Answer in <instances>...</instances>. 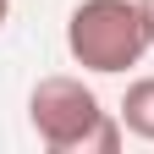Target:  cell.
<instances>
[{
  "label": "cell",
  "instance_id": "cell-1",
  "mask_svg": "<svg viewBox=\"0 0 154 154\" xmlns=\"http://www.w3.org/2000/svg\"><path fill=\"white\" fill-rule=\"evenodd\" d=\"M28 121L38 132V143L50 154H116L127 138L121 116H110L99 105V94H94L83 77H38L33 94H28Z\"/></svg>",
  "mask_w": 154,
  "mask_h": 154
},
{
  "label": "cell",
  "instance_id": "cell-4",
  "mask_svg": "<svg viewBox=\"0 0 154 154\" xmlns=\"http://www.w3.org/2000/svg\"><path fill=\"white\" fill-rule=\"evenodd\" d=\"M143 17H149V33H154V0H143Z\"/></svg>",
  "mask_w": 154,
  "mask_h": 154
},
{
  "label": "cell",
  "instance_id": "cell-5",
  "mask_svg": "<svg viewBox=\"0 0 154 154\" xmlns=\"http://www.w3.org/2000/svg\"><path fill=\"white\" fill-rule=\"evenodd\" d=\"M6 17H11V0H0V28H6Z\"/></svg>",
  "mask_w": 154,
  "mask_h": 154
},
{
  "label": "cell",
  "instance_id": "cell-2",
  "mask_svg": "<svg viewBox=\"0 0 154 154\" xmlns=\"http://www.w3.org/2000/svg\"><path fill=\"white\" fill-rule=\"evenodd\" d=\"M154 44L143 0H77L66 17V50L83 72H127L138 66Z\"/></svg>",
  "mask_w": 154,
  "mask_h": 154
},
{
  "label": "cell",
  "instance_id": "cell-3",
  "mask_svg": "<svg viewBox=\"0 0 154 154\" xmlns=\"http://www.w3.org/2000/svg\"><path fill=\"white\" fill-rule=\"evenodd\" d=\"M121 127L132 132V138H143V143H154V77H138V83H127V94H121Z\"/></svg>",
  "mask_w": 154,
  "mask_h": 154
}]
</instances>
